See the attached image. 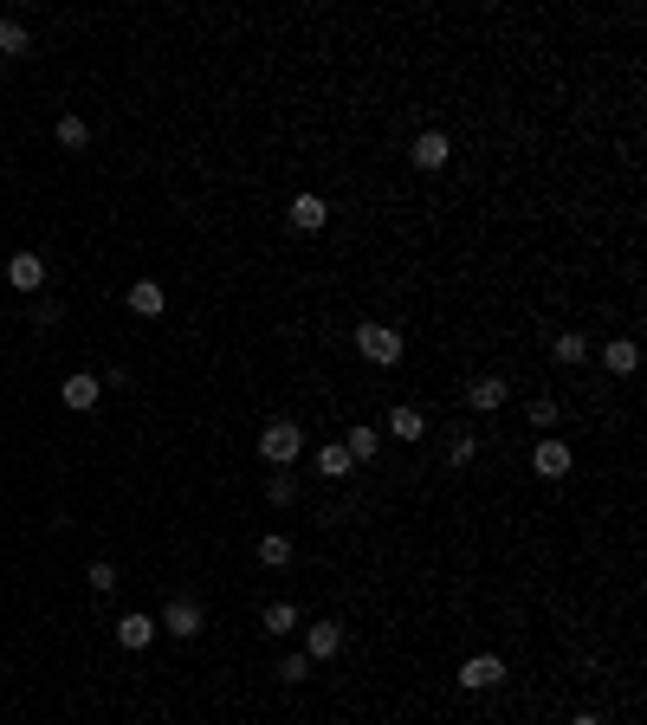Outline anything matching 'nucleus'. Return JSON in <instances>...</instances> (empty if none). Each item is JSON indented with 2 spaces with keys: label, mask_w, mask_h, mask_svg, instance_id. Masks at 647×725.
<instances>
[{
  "label": "nucleus",
  "mask_w": 647,
  "mask_h": 725,
  "mask_svg": "<svg viewBox=\"0 0 647 725\" xmlns=\"http://www.w3.org/2000/svg\"><path fill=\"white\" fill-rule=\"evenodd\" d=\"M382 428H389V441H421V434H428V415H421V408H402V402H395Z\"/></svg>",
  "instance_id": "obj_14"
},
{
  "label": "nucleus",
  "mask_w": 647,
  "mask_h": 725,
  "mask_svg": "<svg viewBox=\"0 0 647 725\" xmlns=\"http://www.w3.org/2000/svg\"><path fill=\"white\" fill-rule=\"evenodd\" d=\"M525 421H531L538 434H550V428H557V402H550V395H538V402L525 408Z\"/></svg>",
  "instance_id": "obj_24"
},
{
  "label": "nucleus",
  "mask_w": 647,
  "mask_h": 725,
  "mask_svg": "<svg viewBox=\"0 0 647 725\" xmlns=\"http://www.w3.org/2000/svg\"><path fill=\"white\" fill-rule=\"evenodd\" d=\"M505 408V376H473L466 382V415H499Z\"/></svg>",
  "instance_id": "obj_6"
},
{
  "label": "nucleus",
  "mask_w": 647,
  "mask_h": 725,
  "mask_svg": "<svg viewBox=\"0 0 647 725\" xmlns=\"http://www.w3.org/2000/svg\"><path fill=\"white\" fill-rule=\"evenodd\" d=\"M531 467H538V480H563V473H570L576 460H570V447H563L557 434H544V441H538V454H531Z\"/></svg>",
  "instance_id": "obj_10"
},
{
  "label": "nucleus",
  "mask_w": 647,
  "mask_h": 725,
  "mask_svg": "<svg viewBox=\"0 0 647 725\" xmlns=\"http://www.w3.org/2000/svg\"><path fill=\"white\" fill-rule=\"evenodd\" d=\"M130 311H136L143 324H149V318H162V311H169V298H162V285H156V279H136V285H130Z\"/></svg>",
  "instance_id": "obj_15"
},
{
  "label": "nucleus",
  "mask_w": 647,
  "mask_h": 725,
  "mask_svg": "<svg viewBox=\"0 0 647 725\" xmlns=\"http://www.w3.org/2000/svg\"><path fill=\"white\" fill-rule=\"evenodd\" d=\"M318 473H324V480H350V454H343V447L337 441H330V447H318Z\"/></svg>",
  "instance_id": "obj_21"
},
{
  "label": "nucleus",
  "mask_w": 647,
  "mask_h": 725,
  "mask_svg": "<svg viewBox=\"0 0 647 725\" xmlns=\"http://www.w3.org/2000/svg\"><path fill=\"white\" fill-rule=\"evenodd\" d=\"M337 447L350 454V467H369L376 447H382V428H350V441H337Z\"/></svg>",
  "instance_id": "obj_18"
},
{
  "label": "nucleus",
  "mask_w": 647,
  "mask_h": 725,
  "mask_svg": "<svg viewBox=\"0 0 647 725\" xmlns=\"http://www.w3.org/2000/svg\"><path fill=\"white\" fill-rule=\"evenodd\" d=\"M7 285H13V292H26V298H39V285H46V259H39V253H13L7 259Z\"/></svg>",
  "instance_id": "obj_8"
},
{
  "label": "nucleus",
  "mask_w": 647,
  "mask_h": 725,
  "mask_svg": "<svg viewBox=\"0 0 647 725\" xmlns=\"http://www.w3.org/2000/svg\"><path fill=\"white\" fill-rule=\"evenodd\" d=\"M156 628H162V635H175V641H195L201 628H208V615H201V603H188V596H175V603L156 615Z\"/></svg>",
  "instance_id": "obj_3"
},
{
  "label": "nucleus",
  "mask_w": 647,
  "mask_h": 725,
  "mask_svg": "<svg viewBox=\"0 0 647 725\" xmlns=\"http://www.w3.org/2000/svg\"><path fill=\"white\" fill-rule=\"evenodd\" d=\"M602 363H609V376H635V369H641V350H635V337H609V350H602Z\"/></svg>",
  "instance_id": "obj_17"
},
{
  "label": "nucleus",
  "mask_w": 647,
  "mask_h": 725,
  "mask_svg": "<svg viewBox=\"0 0 647 725\" xmlns=\"http://www.w3.org/2000/svg\"><path fill=\"white\" fill-rule=\"evenodd\" d=\"M343 648V622H305V654L311 661H330Z\"/></svg>",
  "instance_id": "obj_12"
},
{
  "label": "nucleus",
  "mask_w": 647,
  "mask_h": 725,
  "mask_svg": "<svg viewBox=\"0 0 647 725\" xmlns=\"http://www.w3.org/2000/svg\"><path fill=\"white\" fill-rule=\"evenodd\" d=\"M408 162H415V169H447V162H453V143H447V130H421L415 136V149H408Z\"/></svg>",
  "instance_id": "obj_5"
},
{
  "label": "nucleus",
  "mask_w": 647,
  "mask_h": 725,
  "mask_svg": "<svg viewBox=\"0 0 647 725\" xmlns=\"http://www.w3.org/2000/svg\"><path fill=\"white\" fill-rule=\"evenodd\" d=\"M570 725H602V719H596V713H576V719H570Z\"/></svg>",
  "instance_id": "obj_28"
},
{
  "label": "nucleus",
  "mask_w": 647,
  "mask_h": 725,
  "mask_svg": "<svg viewBox=\"0 0 647 725\" xmlns=\"http://www.w3.org/2000/svg\"><path fill=\"white\" fill-rule=\"evenodd\" d=\"M453 680H460L466 693H492V687H505V661H499V654H473Z\"/></svg>",
  "instance_id": "obj_4"
},
{
  "label": "nucleus",
  "mask_w": 647,
  "mask_h": 725,
  "mask_svg": "<svg viewBox=\"0 0 647 725\" xmlns=\"http://www.w3.org/2000/svg\"><path fill=\"white\" fill-rule=\"evenodd\" d=\"M298 454H305V428H298V421H272V428L259 434V460H266V467H292Z\"/></svg>",
  "instance_id": "obj_2"
},
{
  "label": "nucleus",
  "mask_w": 647,
  "mask_h": 725,
  "mask_svg": "<svg viewBox=\"0 0 647 725\" xmlns=\"http://www.w3.org/2000/svg\"><path fill=\"white\" fill-rule=\"evenodd\" d=\"M550 357H557V363H583V357H589V337H583V331H557Z\"/></svg>",
  "instance_id": "obj_20"
},
{
  "label": "nucleus",
  "mask_w": 647,
  "mask_h": 725,
  "mask_svg": "<svg viewBox=\"0 0 647 725\" xmlns=\"http://www.w3.org/2000/svg\"><path fill=\"white\" fill-rule=\"evenodd\" d=\"M85 577H91V590H98V596H110V590H117V564H91Z\"/></svg>",
  "instance_id": "obj_26"
},
{
  "label": "nucleus",
  "mask_w": 647,
  "mask_h": 725,
  "mask_svg": "<svg viewBox=\"0 0 647 725\" xmlns=\"http://www.w3.org/2000/svg\"><path fill=\"white\" fill-rule=\"evenodd\" d=\"M156 635H162V628H156V615H143V609H136V615H117V648L143 654V648H149Z\"/></svg>",
  "instance_id": "obj_9"
},
{
  "label": "nucleus",
  "mask_w": 647,
  "mask_h": 725,
  "mask_svg": "<svg viewBox=\"0 0 647 725\" xmlns=\"http://www.w3.org/2000/svg\"><path fill=\"white\" fill-rule=\"evenodd\" d=\"M33 52V33L20 20H0V59H26Z\"/></svg>",
  "instance_id": "obj_19"
},
{
  "label": "nucleus",
  "mask_w": 647,
  "mask_h": 725,
  "mask_svg": "<svg viewBox=\"0 0 647 725\" xmlns=\"http://www.w3.org/2000/svg\"><path fill=\"white\" fill-rule=\"evenodd\" d=\"M285 221H292L298 234H318V227L330 221V201H324V195H292V208H285Z\"/></svg>",
  "instance_id": "obj_11"
},
{
  "label": "nucleus",
  "mask_w": 647,
  "mask_h": 725,
  "mask_svg": "<svg viewBox=\"0 0 647 725\" xmlns=\"http://www.w3.org/2000/svg\"><path fill=\"white\" fill-rule=\"evenodd\" d=\"M298 622H305V615H298V603H266L259 609V628H266V635H298Z\"/></svg>",
  "instance_id": "obj_16"
},
{
  "label": "nucleus",
  "mask_w": 647,
  "mask_h": 725,
  "mask_svg": "<svg viewBox=\"0 0 647 725\" xmlns=\"http://www.w3.org/2000/svg\"><path fill=\"white\" fill-rule=\"evenodd\" d=\"M279 680H285V687H305V680H311V654H285V661H279Z\"/></svg>",
  "instance_id": "obj_23"
},
{
  "label": "nucleus",
  "mask_w": 647,
  "mask_h": 725,
  "mask_svg": "<svg viewBox=\"0 0 647 725\" xmlns=\"http://www.w3.org/2000/svg\"><path fill=\"white\" fill-rule=\"evenodd\" d=\"M266 499H272V505H292V499H298V480H292V473L279 467V473L266 480Z\"/></svg>",
  "instance_id": "obj_25"
},
{
  "label": "nucleus",
  "mask_w": 647,
  "mask_h": 725,
  "mask_svg": "<svg viewBox=\"0 0 647 725\" xmlns=\"http://www.w3.org/2000/svg\"><path fill=\"white\" fill-rule=\"evenodd\" d=\"M473 454H479V441H473V434H453V467H466Z\"/></svg>",
  "instance_id": "obj_27"
},
{
  "label": "nucleus",
  "mask_w": 647,
  "mask_h": 725,
  "mask_svg": "<svg viewBox=\"0 0 647 725\" xmlns=\"http://www.w3.org/2000/svg\"><path fill=\"white\" fill-rule=\"evenodd\" d=\"M52 136H59V149H85L91 143V123L85 117H59V130H52Z\"/></svg>",
  "instance_id": "obj_22"
},
{
  "label": "nucleus",
  "mask_w": 647,
  "mask_h": 725,
  "mask_svg": "<svg viewBox=\"0 0 647 725\" xmlns=\"http://www.w3.org/2000/svg\"><path fill=\"white\" fill-rule=\"evenodd\" d=\"M253 557H259V570H285V564L298 557V544L285 538V531H266V538L253 544Z\"/></svg>",
  "instance_id": "obj_13"
},
{
  "label": "nucleus",
  "mask_w": 647,
  "mask_h": 725,
  "mask_svg": "<svg viewBox=\"0 0 647 725\" xmlns=\"http://www.w3.org/2000/svg\"><path fill=\"white\" fill-rule=\"evenodd\" d=\"M98 395H104V382L91 376V369H78V376H65V389H59V402L72 408V415H91L98 408Z\"/></svg>",
  "instance_id": "obj_7"
},
{
  "label": "nucleus",
  "mask_w": 647,
  "mask_h": 725,
  "mask_svg": "<svg viewBox=\"0 0 647 725\" xmlns=\"http://www.w3.org/2000/svg\"><path fill=\"white\" fill-rule=\"evenodd\" d=\"M356 357L363 363H376V369H389V363H402V331L395 324H356Z\"/></svg>",
  "instance_id": "obj_1"
}]
</instances>
